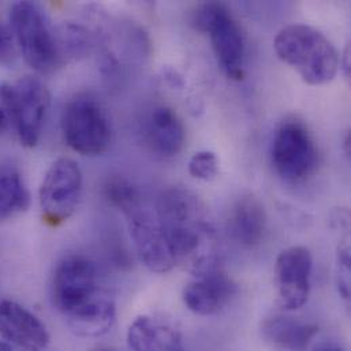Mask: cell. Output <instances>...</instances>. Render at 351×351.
I'll return each instance as SVG.
<instances>
[{
    "label": "cell",
    "instance_id": "3",
    "mask_svg": "<svg viewBox=\"0 0 351 351\" xmlns=\"http://www.w3.org/2000/svg\"><path fill=\"white\" fill-rule=\"evenodd\" d=\"M274 48L279 59L291 66L309 85L331 82L339 70L341 58L334 44L317 29L291 23L279 30Z\"/></svg>",
    "mask_w": 351,
    "mask_h": 351
},
{
    "label": "cell",
    "instance_id": "22",
    "mask_svg": "<svg viewBox=\"0 0 351 351\" xmlns=\"http://www.w3.org/2000/svg\"><path fill=\"white\" fill-rule=\"evenodd\" d=\"M16 59V48L10 30L0 23V64L10 66Z\"/></svg>",
    "mask_w": 351,
    "mask_h": 351
},
{
    "label": "cell",
    "instance_id": "7",
    "mask_svg": "<svg viewBox=\"0 0 351 351\" xmlns=\"http://www.w3.org/2000/svg\"><path fill=\"white\" fill-rule=\"evenodd\" d=\"M194 26L208 33L215 56L230 80L245 77V37L231 11L220 3H205L197 8Z\"/></svg>",
    "mask_w": 351,
    "mask_h": 351
},
{
    "label": "cell",
    "instance_id": "11",
    "mask_svg": "<svg viewBox=\"0 0 351 351\" xmlns=\"http://www.w3.org/2000/svg\"><path fill=\"white\" fill-rule=\"evenodd\" d=\"M313 258L309 249L291 246L282 250L275 264L279 304L285 312L301 309L309 298Z\"/></svg>",
    "mask_w": 351,
    "mask_h": 351
},
{
    "label": "cell",
    "instance_id": "20",
    "mask_svg": "<svg viewBox=\"0 0 351 351\" xmlns=\"http://www.w3.org/2000/svg\"><path fill=\"white\" fill-rule=\"evenodd\" d=\"M337 283L341 297L349 302L350 301V245L349 237L338 247L337 256Z\"/></svg>",
    "mask_w": 351,
    "mask_h": 351
},
{
    "label": "cell",
    "instance_id": "15",
    "mask_svg": "<svg viewBox=\"0 0 351 351\" xmlns=\"http://www.w3.org/2000/svg\"><path fill=\"white\" fill-rule=\"evenodd\" d=\"M227 230L239 246L245 249L258 246L267 231V213L261 201L253 194L241 195L230 209Z\"/></svg>",
    "mask_w": 351,
    "mask_h": 351
},
{
    "label": "cell",
    "instance_id": "6",
    "mask_svg": "<svg viewBox=\"0 0 351 351\" xmlns=\"http://www.w3.org/2000/svg\"><path fill=\"white\" fill-rule=\"evenodd\" d=\"M60 122L66 144L80 155L99 156L111 145V121L92 96L78 95L71 99L63 108Z\"/></svg>",
    "mask_w": 351,
    "mask_h": 351
},
{
    "label": "cell",
    "instance_id": "9",
    "mask_svg": "<svg viewBox=\"0 0 351 351\" xmlns=\"http://www.w3.org/2000/svg\"><path fill=\"white\" fill-rule=\"evenodd\" d=\"M82 183V171L74 160L60 158L51 165L38 191L41 216L48 226L59 227L75 213Z\"/></svg>",
    "mask_w": 351,
    "mask_h": 351
},
{
    "label": "cell",
    "instance_id": "25",
    "mask_svg": "<svg viewBox=\"0 0 351 351\" xmlns=\"http://www.w3.org/2000/svg\"><path fill=\"white\" fill-rule=\"evenodd\" d=\"M0 351H12V349L7 345V343H3L0 342Z\"/></svg>",
    "mask_w": 351,
    "mask_h": 351
},
{
    "label": "cell",
    "instance_id": "24",
    "mask_svg": "<svg viewBox=\"0 0 351 351\" xmlns=\"http://www.w3.org/2000/svg\"><path fill=\"white\" fill-rule=\"evenodd\" d=\"M342 59H343V62H341V64H342V67L345 70V75L349 77L350 75V47L349 45L346 47Z\"/></svg>",
    "mask_w": 351,
    "mask_h": 351
},
{
    "label": "cell",
    "instance_id": "4",
    "mask_svg": "<svg viewBox=\"0 0 351 351\" xmlns=\"http://www.w3.org/2000/svg\"><path fill=\"white\" fill-rule=\"evenodd\" d=\"M51 298L67 322L100 305L110 295L101 287L96 263L86 256L73 254L58 264L51 282Z\"/></svg>",
    "mask_w": 351,
    "mask_h": 351
},
{
    "label": "cell",
    "instance_id": "10",
    "mask_svg": "<svg viewBox=\"0 0 351 351\" xmlns=\"http://www.w3.org/2000/svg\"><path fill=\"white\" fill-rule=\"evenodd\" d=\"M12 129L26 148L38 144L48 115L51 95L37 78L25 77L10 85Z\"/></svg>",
    "mask_w": 351,
    "mask_h": 351
},
{
    "label": "cell",
    "instance_id": "2",
    "mask_svg": "<svg viewBox=\"0 0 351 351\" xmlns=\"http://www.w3.org/2000/svg\"><path fill=\"white\" fill-rule=\"evenodd\" d=\"M106 197L125 215L140 261L155 274L171 271L176 265V257L155 201L148 202L141 191L123 178L108 180Z\"/></svg>",
    "mask_w": 351,
    "mask_h": 351
},
{
    "label": "cell",
    "instance_id": "8",
    "mask_svg": "<svg viewBox=\"0 0 351 351\" xmlns=\"http://www.w3.org/2000/svg\"><path fill=\"white\" fill-rule=\"evenodd\" d=\"M276 174L290 183H300L313 176L319 163L316 141L305 123L285 121L276 130L271 148Z\"/></svg>",
    "mask_w": 351,
    "mask_h": 351
},
{
    "label": "cell",
    "instance_id": "18",
    "mask_svg": "<svg viewBox=\"0 0 351 351\" xmlns=\"http://www.w3.org/2000/svg\"><path fill=\"white\" fill-rule=\"evenodd\" d=\"M30 205V193L21 173L8 165H0V221L8 220Z\"/></svg>",
    "mask_w": 351,
    "mask_h": 351
},
{
    "label": "cell",
    "instance_id": "1",
    "mask_svg": "<svg viewBox=\"0 0 351 351\" xmlns=\"http://www.w3.org/2000/svg\"><path fill=\"white\" fill-rule=\"evenodd\" d=\"M158 215L166 230L176 264L198 275L219 267L217 238L202 202L189 190L173 187L155 201Z\"/></svg>",
    "mask_w": 351,
    "mask_h": 351
},
{
    "label": "cell",
    "instance_id": "13",
    "mask_svg": "<svg viewBox=\"0 0 351 351\" xmlns=\"http://www.w3.org/2000/svg\"><path fill=\"white\" fill-rule=\"evenodd\" d=\"M0 335L23 351H44L49 334L43 322L18 302H0Z\"/></svg>",
    "mask_w": 351,
    "mask_h": 351
},
{
    "label": "cell",
    "instance_id": "16",
    "mask_svg": "<svg viewBox=\"0 0 351 351\" xmlns=\"http://www.w3.org/2000/svg\"><path fill=\"white\" fill-rule=\"evenodd\" d=\"M317 334L319 327L315 323L285 315L267 317L261 324L263 338L283 351H306Z\"/></svg>",
    "mask_w": 351,
    "mask_h": 351
},
{
    "label": "cell",
    "instance_id": "26",
    "mask_svg": "<svg viewBox=\"0 0 351 351\" xmlns=\"http://www.w3.org/2000/svg\"><path fill=\"white\" fill-rule=\"evenodd\" d=\"M96 351H115V350H111V349H106V348H103V349H97Z\"/></svg>",
    "mask_w": 351,
    "mask_h": 351
},
{
    "label": "cell",
    "instance_id": "23",
    "mask_svg": "<svg viewBox=\"0 0 351 351\" xmlns=\"http://www.w3.org/2000/svg\"><path fill=\"white\" fill-rule=\"evenodd\" d=\"M312 351H346L339 343L335 342H323L317 345Z\"/></svg>",
    "mask_w": 351,
    "mask_h": 351
},
{
    "label": "cell",
    "instance_id": "21",
    "mask_svg": "<svg viewBox=\"0 0 351 351\" xmlns=\"http://www.w3.org/2000/svg\"><path fill=\"white\" fill-rule=\"evenodd\" d=\"M12 128V112H11V95L10 85H0V136Z\"/></svg>",
    "mask_w": 351,
    "mask_h": 351
},
{
    "label": "cell",
    "instance_id": "17",
    "mask_svg": "<svg viewBox=\"0 0 351 351\" xmlns=\"http://www.w3.org/2000/svg\"><path fill=\"white\" fill-rule=\"evenodd\" d=\"M128 345L132 351H184L176 328L152 316H140L130 324Z\"/></svg>",
    "mask_w": 351,
    "mask_h": 351
},
{
    "label": "cell",
    "instance_id": "12",
    "mask_svg": "<svg viewBox=\"0 0 351 351\" xmlns=\"http://www.w3.org/2000/svg\"><path fill=\"white\" fill-rule=\"evenodd\" d=\"M237 290L235 282L219 265L194 275V280L183 290V302L198 316H212L230 304Z\"/></svg>",
    "mask_w": 351,
    "mask_h": 351
},
{
    "label": "cell",
    "instance_id": "5",
    "mask_svg": "<svg viewBox=\"0 0 351 351\" xmlns=\"http://www.w3.org/2000/svg\"><path fill=\"white\" fill-rule=\"evenodd\" d=\"M10 22L22 56L33 70L49 73L62 63L59 38L38 4L32 1L12 4Z\"/></svg>",
    "mask_w": 351,
    "mask_h": 351
},
{
    "label": "cell",
    "instance_id": "14",
    "mask_svg": "<svg viewBox=\"0 0 351 351\" xmlns=\"http://www.w3.org/2000/svg\"><path fill=\"white\" fill-rule=\"evenodd\" d=\"M143 140L158 156L174 158L183 149L186 130L171 107L156 106L143 122Z\"/></svg>",
    "mask_w": 351,
    "mask_h": 351
},
{
    "label": "cell",
    "instance_id": "19",
    "mask_svg": "<svg viewBox=\"0 0 351 351\" xmlns=\"http://www.w3.org/2000/svg\"><path fill=\"white\" fill-rule=\"evenodd\" d=\"M189 173L195 179L209 182L219 174V160L210 151H201L191 156L189 162Z\"/></svg>",
    "mask_w": 351,
    "mask_h": 351
}]
</instances>
